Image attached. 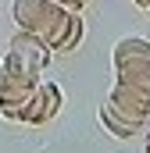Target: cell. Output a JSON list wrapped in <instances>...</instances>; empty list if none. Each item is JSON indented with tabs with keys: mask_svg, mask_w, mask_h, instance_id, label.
<instances>
[{
	"mask_svg": "<svg viewBox=\"0 0 150 153\" xmlns=\"http://www.w3.org/2000/svg\"><path fill=\"white\" fill-rule=\"evenodd\" d=\"M61 111V89L54 85V82H43L39 78L36 93H32V100H29V111H25V125H50L54 117Z\"/></svg>",
	"mask_w": 150,
	"mask_h": 153,
	"instance_id": "cell-6",
	"label": "cell"
},
{
	"mask_svg": "<svg viewBox=\"0 0 150 153\" xmlns=\"http://www.w3.org/2000/svg\"><path fill=\"white\" fill-rule=\"evenodd\" d=\"M107 103H111V107H114L122 117L136 121L140 128L150 121V89H143V85L114 82V85H111V93H107Z\"/></svg>",
	"mask_w": 150,
	"mask_h": 153,
	"instance_id": "cell-5",
	"label": "cell"
},
{
	"mask_svg": "<svg viewBox=\"0 0 150 153\" xmlns=\"http://www.w3.org/2000/svg\"><path fill=\"white\" fill-rule=\"evenodd\" d=\"M136 7H143V11H150V0H132Z\"/></svg>",
	"mask_w": 150,
	"mask_h": 153,
	"instance_id": "cell-10",
	"label": "cell"
},
{
	"mask_svg": "<svg viewBox=\"0 0 150 153\" xmlns=\"http://www.w3.org/2000/svg\"><path fill=\"white\" fill-rule=\"evenodd\" d=\"M11 14H14V25L25 29V32H36V36L50 46V53H54L57 43L64 39L68 18H72V11L57 7L54 0H14Z\"/></svg>",
	"mask_w": 150,
	"mask_h": 153,
	"instance_id": "cell-1",
	"label": "cell"
},
{
	"mask_svg": "<svg viewBox=\"0 0 150 153\" xmlns=\"http://www.w3.org/2000/svg\"><path fill=\"white\" fill-rule=\"evenodd\" d=\"M82 36H86V25H82V11H72V18H68V32H64V39L57 43V50H54V53H72V50H79Z\"/></svg>",
	"mask_w": 150,
	"mask_h": 153,
	"instance_id": "cell-8",
	"label": "cell"
},
{
	"mask_svg": "<svg viewBox=\"0 0 150 153\" xmlns=\"http://www.w3.org/2000/svg\"><path fill=\"white\" fill-rule=\"evenodd\" d=\"M100 125L111 132L114 139H132V135L140 132V125H136V121H129V117H122L111 103H107V100L100 103Z\"/></svg>",
	"mask_w": 150,
	"mask_h": 153,
	"instance_id": "cell-7",
	"label": "cell"
},
{
	"mask_svg": "<svg viewBox=\"0 0 150 153\" xmlns=\"http://www.w3.org/2000/svg\"><path fill=\"white\" fill-rule=\"evenodd\" d=\"M111 61H114V82L150 89V43L147 39H140V36L118 39L111 50Z\"/></svg>",
	"mask_w": 150,
	"mask_h": 153,
	"instance_id": "cell-3",
	"label": "cell"
},
{
	"mask_svg": "<svg viewBox=\"0 0 150 153\" xmlns=\"http://www.w3.org/2000/svg\"><path fill=\"white\" fill-rule=\"evenodd\" d=\"M147 153H150V135H147Z\"/></svg>",
	"mask_w": 150,
	"mask_h": 153,
	"instance_id": "cell-11",
	"label": "cell"
},
{
	"mask_svg": "<svg viewBox=\"0 0 150 153\" xmlns=\"http://www.w3.org/2000/svg\"><path fill=\"white\" fill-rule=\"evenodd\" d=\"M54 4H57V7H64V11H82L89 0H54Z\"/></svg>",
	"mask_w": 150,
	"mask_h": 153,
	"instance_id": "cell-9",
	"label": "cell"
},
{
	"mask_svg": "<svg viewBox=\"0 0 150 153\" xmlns=\"http://www.w3.org/2000/svg\"><path fill=\"white\" fill-rule=\"evenodd\" d=\"M36 85L39 82H25V78L11 75L7 68H0V114L7 121L25 125V111H29V100H32Z\"/></svg>",
	"mask_w": 150,
	"mask_h": 153,
	"instance_id": "cell-4",
	"label": "cell"
},
{
	"mask_svg": "<svg viewBox=\"0 0 150 153\" xmlns=\"http://www.w3.org/2000/svg\"><path fill=\"white\" fill-rule=\"evenodd\" d=\"M46 64H50V46L36 32H25V29H18L11 36V46H7V53L0 61V68H7L11 75L25 78V82H39Z\"/></svg>",
	"mask_w": 150,
	"mask_h": 153,
	"instance_id": "cell-2",
	"label": "cell"
}]
</instances>
